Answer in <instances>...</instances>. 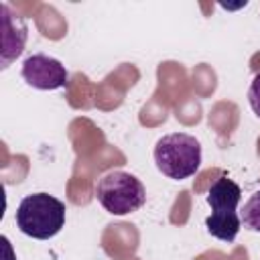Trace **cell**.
<instances>
[{
  "label": "cell",
  "mask_w": 260,
  "mask_h": 260,
  "mask_svg": "<svg viewBox=\"0 0 260 260\" xmlns=\"http://www.w3.org/2000/svg\"><path fill=\"white\" fill-rule=\"evenodd\" d=\"M154 162L156 169L173 181L189 179L201 167V144L187 132L165 134L154 146Z\"/></svg>",
  "instance_id": "cell-2"
},
{
  "label": "cell",
  "mask_w": 260,
  "mask_h": 260,
  "mask_svg": "<svg viewBox=\"0 0 260 260\" xmlns=\"http://www.w3.org/2000/svg\"><path fill=\"white\" fill-rule=\"evenodd\" d=\"M0 16H2V51H0V67L6 69L20 53L24 51L28 26L22 16L12 12V8L2 2L0 4Z\"/></svg>",
  "instance_id": "cell-6"
},
{
  "label": "cell",
  "mask_w": 260,
  "mask_h": 260,
  "mask_svg": "<svg viewBox=\"0 0 260 260\" xmlns=\"http://www.w3.org/2000/svg\"><path fill=\"white\" fill-rule=\"evenodd\" d=\"M248 102H250L252 112L260 118V71L254 75V79H252V83H250V89H248Z\"/></svg>",
  "instance_id": "cell-8"
},
{
  "label": "cell",
  "mask_w": 260,
  "mask_h": 260,
  "mask_svg": "<svg viewBox=\"0 0 260 260\" xmlns=\"http://www.w3.org/2000/svg\"><path fill=\"white\" fill-rule=\"evenodd\" d=\"M240 221L250 232H260V189L250 195V199L244 203V209L240 211Z\"/></svg>",
  "instance_id": "cell-7"
},
{
  "label": "cell",
  "mask_w": 260,
  "mask_h": 260,
  "mask_svg": "<svg viewBox=\"0 0 260 260\" xmlns=\"http://www.w3.org/2000/svg\"><path fill=\"white\" fill-rule=\"evenodd\" d=\"M65 203L49 193H30L16 207V225L24 236L49 240L65 225Z\"/></svg>",
  "instance_id": "cell-1"
},
{
  "label": "cell",
  "mask_w": 260,
  "mask_h": 260,
  "mask_svg": "<svg viewBox=\"0 0 260 260\" xmlns=\"http://www.w3.org/2000/svg\"><path fill=\"white\" fill-rule=\"evenodd\" d=\"M242 191L240 187L223 173L211 183L207 191V203L211 207V215L205 219L207 232L221 240V242H234L240 232V215H238V203H240Z\"/></svg>",
  "instance_id": "cell-3"
},
{
  "label": "cell",
  "mask_w": 260,
  "mask_h": 260,
  "mask_svg": "<svg viewBox=\"0 0 260 260\" xmlns=\"http://www.w3.org/2000/svg\"><path fill=\"white\" fill-rule=\"evenodd\" d=\"M20 75L30 87L43 89V91L61 89L69 83V73L65 65L59 59L49 57L45 53H32L30 57H26L22 63Z\"/></svg>",
  "instance_id": "cell-5"
},
{
  "label": "cell",
  "mask_w": 260,
  "mask_h": 260,
  "mask_svg": "<svg viewBox=\"0 0 260 260\" xmlns=\"http://www.w3.org/2000/svg\"><path fill=\"white\" fill-rule=\"evenodd\" d=\"M100 205L112 215H128L146 203V189L138 177L126 171H110L95 185Z\"/></svg>",
  "instance_id": "cell-4"
}]
</instances>
